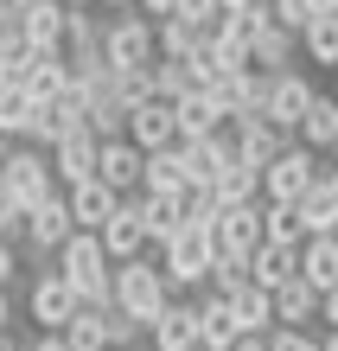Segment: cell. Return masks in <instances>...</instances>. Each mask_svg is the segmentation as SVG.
Here are the masks:
<instances>
[{
  "mask_svg": "<svg viewBox=\"0 0 338 351\" xmlns=\"http://www.w3.org/2000/svg\"><path fill=\"white\" fill-rule=\"evenodd\" d=\"M51 262H58V275L83 294V306H115V256L102 250L96 230H77Z\"/></svg>",
  "mask_w": 338,
  "mask_h": 351,
  "instance_id": "6da1fadb",
  "label": "cell"
},
{
  "mask_svg": "<svg viewBox=\"0 0 338 351\" xmlns=\"http://www.w3.org/2000/svg\"><path fill=\"white\" fill-rule=\"evenodd\" d=\"M217 256H224L217 230H204V223H185L173 243H160V268H166V281H173V294H179V287H210Z\"/></svg>",
  "mask_w": 338,
  "mask_h": 351,
  "instance_id": "7a4b0ae2",
  "label": "cell"
},
{
  "mask_svg": "<svg viewBox=\"0 0 338 351\" xmlns=\"http://www.w3.org/2000/svg\"><path fill=\"white\" fill-rule=\"evenodd\" d=\"M102 58H109V71H147V64H160V19H147L141 7L115 13L109 32H102Z\"/></svg>",
  "mask_w": 338,
  "mask_h": 351,
  "instance_id": "3957f363",
  "label": "cell"
},
{
  "mask_svg": "<svg viewBox=\"0 0 338 351\" xmlns=\"http://www.w3.org/2000/svg\"><path fill=\"white\" fill-rule=\"evenodd\" d=\"M166 300H173V281H166L160 262H147V256L115 262V306H121V313H134L141 326H154V313Z\"/></svg>",
  "mask_w": 338,
  "mask_h": 351,
  "instance_id": "277c9868",
  "label": "cell"
},
{
  "mask_svg": "<svg viewBox=\"0 0 338 351\" xmlns=\"http://www.w3.org/2000/svg\"><path fill=\"white\" fill-rule=\"evenodd\" d=\"M0 185L13 192V204H19V211H32V204H45L51 192H64L45 147H13L7 160H0Z\"/></svg>",
  "mask_w": 338,
  "mask_h": 351,
  "instance_id": "5b68a950",
  "label": "cell"
},
{
  "mask_svg": "<svg viewBox=\"0 0 338 351\" xmlns=\"http://www.w3.org/2000/svg\"><path fill=\"white\" fill-rule=\"evenodd\" d=\"M319 179H326L319 154L293 141V147H287V154H281V160H274V167L262 173V198H268V204H300V198H306Z\"/></svg>",
  "mask_w": 338,
  "mask_h": 351,
  "instance_id": "8992f818",
  "label": "cell"
},
{
  "mask_svg": "<svg viewBox=\"0 0 338 351\" xmlns=\"http://www.w3.org/2000/svg\"><path fill=\"white\" fill-rule=\"evenodd\" d=\"M26 313L38 332H71V319L83 313V294L58 275V268H38V281H32V294H26Z\"/></svg>",
  "mask_w": 338,
  "mask_h": 351,
  "instance_id": "52a82bcc",
  "label": "cell"
},
{
  "mask_svg": "<svg viewBox=\"0 0 338 351\" xmlns=\"http://www.w3.org/2000/svg\"><path fill=\"white\" fill-rule=\"evenodd\" d=\"M71 237H77L71 198H64V192H51L45 204H32V211H26V237H19V243H26V250H32V262H51V256L64 250Z\"/></svg>",
  "mask_w": 338,
  "mask_h": 351,
  "instance_id": "ba28073f",
  "label": "cell"
},
{
  "mask_svg": "<svg viewBox=\"0 0 338 351\" xmlns=\"http://www.w3.org/2000/svg\"><path fill=\"white\" fill-rule=\"evenodd\" d=\"M230 141H237V160L243 167H256V173H268L274 160H281L300 134H287V128H274L268 115H243V121H230Z\"/></svg>",
  "mask_w": 338,
  "mask_h": 351,
  "instance_id": "9c48e42d",
  "label": "cell"
},
{
  "mask_svg": "<svg viewBox=\"0 0 338 351\" xmlns=\"http://www.w3.org/2000/svg\"><path fill=\"white\" fill-rule=\"evenodd\" d=\"M319 102V90H313V77L306 71H281V77H268V121L274 128H287V134H300V121H306V109Z\"/></svg>",
  "mask_w": 338,
  "mask_h": 351,
  "instance_id": "30bf717a",
  "label": "cell"
},
{
  "mask_svg": "<svg viewBox=\"0 0 338 351\" xmlns=\"http://www.w3.org/2000/svg\"><path fill=\"white\" fill-rule=\"evenodd\" d=\"M128 141L141 154H166V147H179V102H134V115H128Z\"/></svg>",
  "mask_w": 338,
  "mask_h": 351,
  "instance_id": "8fae6325",
  "label": "cell"
},
{
  "mask_svg": "<svg viewBox=\"0 0 338 351\" xmlns=\"http://www.w3.org/2000/svg\"><path fill=\"white\" fill-rule=\"evenodd\" d=\"M262 243H268V198L230 204V211L217 217V250H224V256H256Z\"/></svg>",
  "mask_w": 338,
  "mask_h": 351,
  "instance_id": "7c38bea8",
  "label": "cell"
},
{
  "mask_svg": "<svg viewBox=\"0 0 338 351\" xmlns=\"http://www.w3.org/2000/svg\"><path fill=\"white\" fill-rule=\"evenodd\" d=\"M210 102L224 109V121H243V115H262L268 109V71H237V77H210Z\"/></svg>",
  "mask_w": 338,
  "mask_h": 351,
  "instance_id": "4fadbf2b",
  "label": "cell"
},
{
  "mask_svg": "<svg viewBox=\"0 0 338 351\" xmlns=\"http://www.w3.org/2000/svg\"><path fill=\"white\" fill-rule=\"evenodd\" d=\"M51 167H58V185H90L96 179V167H102V134L96 128H71L64 141L51 147Z\"/></svg>",
  "mask_w": 338,
  "mask_h": 351,
  "instance_id": "5bb4252c",
  "label": "cell"
},
{
  "mask_svg": "<svg viewBox=\"0 0 338 351\" xmlns=\"http://www.w3.org/2000/svg\"><path fill=\"white\" fill-rule=\"evenodd\" d=\"M64 32H71V0H32L19 19V38L32 51H64Z\"/></svg>",
  "mask_w": 338,
  "mask_h": 351,
  "instance_id": "9a60e30c",
  "label": "cell"
},
{
  "mask_svg": "<svg viewBox=\"0 0 338 351\" xmlns=\"http://www.w3.org/2000/svg\"><path fill=\"white\" fill-rule=\"evenodd\" d=\"M179 154H185V185H217V173L237 160V141L224 134H204V141H179Z\"/></svg>",
  "mask_w": 338,
  "mask_h": 351,
  "instance_id": "2e32d148",
  "label": "cell"
},
{
  "mask_svg": "<svg viewBox=\"0 0 338 351\" xmlns=\"http://www.w3.org/2000/svg\"><path fill=\"white\" fill-rule=\"evenodd\" d=\"M96 179H102V185H115L121 198H134V192H141V179H147V154L134 147L128 134H121V141H102V167H96Z\"/></svg>",
  "mask_w": 338,
  "mask_h": 351,
  "instance_id": "e0dca14e",
  "label": "cell"
},
{
  "mask_svg": "<svg viewBox=\"0 0 338 351\" xmlns=\"http://www.w3.org/2000/svg\"><path fill=\"white\" fill-rule=\"evenodd\" d=\"M147 217H141V198H121V211L109 217V230H102V250H109L115 262H134V256H147Z\"/></svg>",
  "mask_w": 338,
  "mask_h": 351,
  "instance_id": "ac0fdd59",
  "label": "cell"
},
{
  "mask_svg": "<svg viewBox=\"0 0 338 351\" xmlns=\"http://www.w3.org/2000/svg\"><path fill=\"white\" fill-rule=\"evenodd\" d=\"M71 217H77V230H109V217L121 211V192H115V185H102V179H90V185H71Z\"/></svg>",
  "mask_w": 338,
  "mask_h": 351,
  "instance_id": "d6986e66",
  "label": "cell"
},
{
  "mask_svg": "<svg viewBox=\"0 0 338 351\" xmlns=\"http://www.w3.org/2000/svg\"><path fill=\"white\" fill-rule=\"evenodd\" d=\"M154 351H179V345H198V300H166L160 313H154Z\"/></svg>",
  "mask_w": 338,
  "mask_h": 351,
  "instance_id": "ffe728a7",
  "label": "cell"
},
{
  "mask_svg": "<svg viewBox=\"0 0 338 351\" xmlns=\"http://www.w3.org/2000/svg\"><path fill=\"white\" fill-rule=\"evenodd\" d=\"M210 38H217V32H204L198 19H185V13L160 19V58H179V64H198Z\"/></svg>",
  "mask_w": 338,
  "mask_h": 351,
  "instance_id": "44dd1931",
  "label": "cell"
},
{
  "mask_svg": "<svg viewBox=\"0 0 338 351\" xmlns=\"http://www.w3.org/2000/svg\"><path fill=\"white\" fill-rule=\"evenodd\" d=\"M198 339L210 351H230L243 339V326H237V306H230V294H204L198 300Z\"/></svg>",
  "mask_w": 338,
  "mask_h": 351,
  "instance_id": "7402d4cb",
  "label": "cell"
},
{
  "mask_svg": "<svg viewBox=\"0 0 338 351\" xmlns=\"http://www.w3.org/2000/svg\"><path fill=\"white\" fill-rule=\"evenodd\" d=\"M313 319H319V287H313L306 275L274 287V326H313Z\"/></svg>",
  "mask_w": 338,
  "mask_h": 351,
  "instance_id": "603a6c76",
  "label": "cell"
},
{
  "mask_svg": "<svg viewBox=\"0 0 338 351\" xmlns=\"http://www.w3.org/2000/svg\"><path fill=\"white\" fill-rule=\"evenodd\" d=\"M293 58H300V32H287L281 19L256 38V51H249V64L256 71H268V77H281V71H293Z\"/></svg>",
  "mask_w": 338,
  "mask_h": 351,
  "instance_id": "cb8c5ba5",
  "label": "cell"
},
{
  "mask_svg": "<svg viewBox=\"0 0 338 351\" xmlns=\"http://www.w3.org/2000/svg\"><path fill=\"white\" fill-rule=\"evenodd\" d=\"M38 102H58L71 90V64H64V51H32V64H26V77H19Z\"/></svg>",
  "mask_w": 338,
  "mask_h": 351,
  "instance_id": "d4e9b609",
  "label": "cell"
},
{
  "mask_svg": "<svg viewBox=\"0 0 338 351\" xmlns=\"http://www.w3.org/2000/svg\"><path fill=\"white\" fill-rule=\"evenodd\" d=\"M134 198H141V217H147V237H154V243H173V237L185 230L179 192H134Z\"/></svg>",
  "mask_w": 338,
  "mask_h": 351,
  "instance_id": "484cf974",
  "label": "cell"
},
{
  "mask_svg": "<svg viewBox=\"0 0 338 351\" xmlns=\"http://www.w3.org/2000/svg\"><path fill=\"white\" fill-rule=\"evenodd\" d=\"M249 268H256V281L274 294V287H287L293 275H300V250H293V243H262V250L249 256Z\"/></svg>",
  "mask_w": 338,
  "mask_h": 351,
  "instance_id": "4316f807",
  "label": "cell"
},
{
  "mask_svg": "<svg viewBox=\"0 0 338 351\" xmlns=\"http://www.w3.org/2000/svg\"><path fill=\"white\" fill-rule=\"evenodd\" d=\"M300 275L319 287V294H326V287H338V230H332V237H306V243H300Z\"/></svg>",
  "mask_w": 338,
  "mask_h": 351,
  "instance_id": "83f0119b",
  "label": "cell"
},
{
  "mask_svg": "<svg viewBox=\"0 0 338 351\" xmlns=\"http://www.w3.org/2000/svg\"><path fill=\"white\" fill-rule=\"evenodd\" d=\"M224 128H230V121H224L217 102H210V90L179 102V141H204V134H224Z\"/></svg>",
  "mask_w": 338,
  "mask_h": 351,
  "instance_id": "f1b7e54d",
  "label": "cell"
},
{
  "mask_svg": "<svg viewBox=\"0 0 338 351\" xmlns=\"http://www.w3.org/2000/svg\"><path fill=\"white\" fill-rule=\"evenodd\" d=\"M230 306H237V326H243V332H274V294H268L262 281L237 287V294H230Z\"/></svg>",
  "mask_w": 338,
  "mask_h": 351,
  "instance_id": "f546056e",
  "label": "cell"
},
{
  "mask_svg": "<svg viewBox=\"0 0 338 351\" xmlns=\"http://www.w3.org/2000/svg\"><path fill=\"white\" fill-rule=\"evenodd\" d=\"M332 141H338V96H326V90H319V102H313L306 121H300V147L332 154Z\"/></svg>",
  "mask_w": 338,
  "mask_h": 351,
  "instance_id": "4dcf8cb0",
  "label": "cell"
},
{
  "mask_svg": "<svg viewBox=\"0 0 338 351\" xmlns=\"http://www.w3.org/2000/svg\"><path fill=\"white\" fill-rule=\"evenodd\" d=\"M300 58H306V64H319V71H338V13H319L300 32Z\"/></svg>",
  "mask_w": 338,
  "mask_h": 351,
  "instance_id": "1f68e13d",
  "label": "cell"
},
{
  "mask_svg": "<svg viewBox=\"0 0 338 351\" xmlns=\"http://www.w3.org/2000/svg\"><path fill=\"white\" fill-rule=\"evenodd\" d=\"M32 115H38V96H32L26 84L0 90V134H7V141H19V134L32 141Z\"/></svg>",
  "mask_w": 338,
  "mask_h": 351,
  "instance_id": "d6a6232c",
  "label": "cell"
},
{
  "mask_svg": "<svg viewBox=\"0 0 338 351\" xmlns=\"http://www.w3.org/2000/svg\"><path fill=\"white\" fill-rule=\"evenodd\" d=\"M210 192H217L224 211H230V204H256V198H262V173H256V167H243V160H230Z\"/></svg>",
  "mask_w": 338,
  "mask_h": 351,
  "instance_id": "836d02e7",
  "label": "cell"
},
{
  "mask_svg": "<svg viewBox=\"0 0 338 351\" xmlns=\"http://www.w3.org/2000/svg\"><path fill=\"white\" fill-rule=\"evenodd\" d=\"M274 26V7H243V13H224V26L217 38H230V45H243V51H256V38Z\"/></svg>",
  "mask_w": 338,
  "mask_h": 351,
  "instance_id": "e575fe53",
  "label": "cell"
},
{
  "mask_svg": "<svg viewBox=\"0 0 338 351\" xmlns=\"http://www.w3.org/2000/svg\"><path fill=\"white\" fill-rule=\"evenodd\" d=\"M141 192H185V154L166 147V154H147V179Z\"/></svg>",
  "mask_w": 338,
  "mask_h": 351,
  "instance_id": "d590c367",
  "label": "cell"
},
{
  "mask_svg": "<svg viewBox=\"0 0 338 351\" xmlns=\"http://www.w3.org/2000/svg\"><path fill=\"white\" fill-rule=\"evenodd\" d=\"M64 339H71V351H109V313L102 306H83Z\"/></svg>",
  "mask_w": 338,
  "mask_h": 351,
  "instance_id": "8d00e7d4",
  "label": "cell"
},
{
  "mask_svg": "<svg viewBox=\"0 0 338 351\" xmlns=\"http://www.w3.org/2000/svg\"><path fill=\"white\" fill-rule=\"evenodd\" d=\"M313 230H306V211L300 204H268V243H293L300 250Z\"/></svg>",
  "mask_w": 338,
  "mask_h": 351,
  "instance_id": "74e56055",
  "label": "cell"
},
{
  "mask_svg": "<svg viewBox=\"0 0 338 351\" xmlns=\"http://www.w3.org/2000/svg\"><path fill=\"white\" fill-rule=\"evenodd\" d=\"M256 281V268H249V256H217V268H210V294H237V287Z\"/></svg>",
  "mask_w": 338,
  "mask_h": 351,
  "instance_id": "f35d334b",
  "label": "cell"
},
{
  "mask_svg": "<svg viewBox=\"0 0 338 351\" xmlns=\"http://www.w3.org/2000/svg\"><path fill=\"white\" fill-rule=\"evenodd\" d=\"M102 313H109V351H128V345L147 339V326L134 313H121V306H102Z\"/></svg>",
  "mask_w": 338,
  "mask_h": 351,
  "instance_id": "ab89813d",
  "label": "cell"
},
{
  "mask_svg": "<svg viewBox=\"0 0 338 351\" xmlns=\"http://www.w3.org/2000/svg\"><path fill=\"white\" fill-rule=\"evenodd\" d=\"M268 7H274V19H281L287 32H306L313 19H319V7H313V0H268Z\"/></svg>",
  "mask_w": 338,
  "mask_h": 351,
  "instance_id": "60d3db41",
  "label": "cell"
},
{
  "mask_svg": "<svg viewBox=\"0 0 338 351\" xmlns=\"http://www.w3.org/2000/svg\"><path fill=\"white\" fill-rule=\"evenodd\" d=\"M268 351H326V345L313 339L306 326H274V332H268Z\"/></svg>",
  "mask_w": 338,
  "mask_h": 351,
  "instance_id": "b9f144b4",
  "label": "cell"
},
{
  "mask_svg": "<svg viewBox=\"0 0 338 351\" xmlns=\"http://www.w3.org/2000/svg\"><path fill=\"white\" fill-rule=\"evenodd\" d=\"M13 237H26V211H19L13 192L0 185V243H13Z\"/></svg>",
  "mask_w": 338,
  "mask_h": 351,
  "instance_id": "7bdbcfd3",
  "label": "cell"
},
{
  "mask_svg": "<svg viewBox=\"0 0 338 351\" xmlns=\"http://www.w3.org/2000/svg\"><path fill=\"white\" fill-rule=\"evenodd\" d=\"M179 13H185V19H198L204 32H217V26H224V0H185Z\"/></svg>",
  "mask_w": 338,
  "mask_h": 351,
  "instance_id": "ee69618b",
  "label": "cell"
},
{
  "mask_svg": "<svg viewBox=\"0 0 338 351\" xmlns=\"http://www.w3.org/2000/svg\"><path fill=\"white\" fill-rule=\"evenodd\" d=\"M179 7H185V0H141V13H147V19H173Z\"/></svg>",
  "mask_w": 338,
  "mask_h": 351,
  "instance_id": "f6af8a7d",
  "label": "cell"
},
{
  "mask_svg": "<svg viewBox=\"0 0 338 351\" xmlns=\"http://www.w3.org/2000/svg\"><path fill=\"white\" fill-rule=\"evenodd\" d=\"M319 319H326V332L338 326V287H326V294H319Z\"/></svg>",
  "mask_w": 338,
  "mask_h": 351,
  "instance_id": "bcb514c9",
  "label": "cell"
},
{
  "mask_svg": "<svg viewBox=\"0 0 338 351\" xmlns=\"http://www.w3.org/2000/svg\"><path fill=\"white\" fill-rule=\"evenodd\" d=\"M26 351H71V339H64V332H38Z\"/></svg>",
  "mask_w": 338,
  "mask_h": 351,
  "instance_id": "7dc6e473",
  "label": "cell"
},
{
  "mask_svg": "<svg viewBox=\"0 0 338 351\" xmlns=\"http://www.w3.org/2000/svg\"><path fill=\"white\" fill-rule=\"evenodd\" d=\"M13 268H19V256H13V243H0V287L13 281Z\"/></svg>",
  "mask_w": 338,
  "mask_h": 351,
  "instance_id": "c3c4849f",
  "label": "cell"
},
{
  "mask_svg": "<svg viewBox=\"0 0 338 351\" xmlns=\"http://www.w3.org/2000/svg\"><path fill=\"white\" fill-rule=\"evenodd\" d=\"M230 351H268V332H243V339L230 345Z\"/></svg>",
  "mask_w": 338,
  "mask_h": 351,
  "instance_id": "681fc988",
  "label": "cell"
},
{
  "mask_svg": "<svg viewBox=\"0 0 338 351\" xmlns=\"http://www.w3.org/2000/svg\"><path fill=\"white\" fill-rule=\"evenodd\" d=\"M7 326H13V300H7V287H0V339H7Z\"/></svg>",
  "mask_w": 338,
  "mask_h": 351,
  "instance_id": "f907efd6",
  "label": "cell"
},
{
  "mask_svg": "<svg viewBox=\"0 0 338 351\" xmlns=\"http://www.w3.org/2000/svg\"><path fill=\"white\" fill-rule=\"evenodd\" d=\"M243 7H268V0H224V13H243Z\"/></svg>",
  "mask_w": 338,
  "mask_h": 351,
  "instance_id": "816d5d0a",
  "label": "cell"
},
{
  "mask_svg": "<svg viewBox=\"0 0 338 351\" xmlns=\"http://www.w3.org/2000/svg\"><path fill=\"white\" fill-rule=\"evenodd\" d=\"M102 7H115V13H128V7H141V0H102Z\"/></svg>",
  "mask_w": 338,
  "mask_h": 351,
  "instance_id": "f5cc1de1",
  "label": "cell"
},
{
  "mask_svg": "<svg viewBox=\"0 0 338 351\" xmlns=\"http://www.w3.org/2000/svg\"><path fill=\"white\" fill-rule=\"evenodd\" d=\"M319 345H326V351H338V326H332V332H326V339H319Z\"/></svg>",
  "mask_w": 338,
  "mask_h": 351,
  "instance_id": "db71d44e",
  "label": "cell"
},
{
  "mask_svg": "<svg viewBox=\"0 0 338 351\" xmlns=\"http://www.w3.org/2000/svg\"><path fill=\"white\" fill-rule=\"evenodd\" d=\"M313 7H319V13H338V0H313Z\"/></svg>",
  "mask_w": 338,
  "mask_h": 351,
  "instance_id": "11a10c76",
  "label": "cell"
},
{
  "mask_svg": "<svg viewBox=\"0 0 338 351\" xmlns=\"http://www.w3.org/2000/svg\"><path fill=\"white\" fill-rule=\"evenodd\" d=\"M7 154H13V147H7V134H0V160H7Z\"/></svg>",
  "mask_w": 338,
  "mask_h": 351,
  "instance_id": "9f6ffc18",
  "label": "cell"
},
{
  "mask_svg": "<svg viewBox=\"0 0 338 351\" xmlns=\"http://www.w3.org/2000/svg\"><path fill=\"white\" fill-rule=\"evenodd\" d=\"M332 167H338V141H332Z\"/></svg>",
  "mask_w": 338,
  "mask_h": 351,
  "instance_id": "6f0895ef",
  "label": "cell"
},
{
  "mask_svg": "<svg viewBox=\"0 0 338 351\" xmlns=\"http://www.w3.org/2000/svg\"><path fill=\"white\" fill-rule=\"evenodd\" d=\"M179 351H192V345H179Z\"/></svg>",
  "mask_w": 338,
  "mask_h": 351,
  "instance_id": "680465c9",
  "label": "cell"
}]
</instances>
